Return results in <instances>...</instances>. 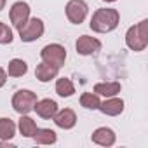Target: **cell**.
I'll return each mask as SVG.
<instances>
[{"mask_svg":"<svg viewBox=\"0 0 148 148\" xmlns=\"http://www.w3.org/2000/svg\"><path fill=\"white\" fill-rule=\"evenodd\" d=\"M119 21H120L119 11L106 7V9H98L92 14L89 26L96 33H108V32H113L119 26Z\"/></svg>","mask_w":148,"mask_h":148,"instance_id":"1","label":"cell"},{"mask_svg":"<svg viewBox=\"0 0 148 148\" xmlns=\"http://www.w3.org/2000/svg\"><path fill=\"white\" fill-rule=\"evenodd\" d=\"M146 25H148V21L143 19V21H139L138 25H134V26H131V28L127 30V33H125V44H127V47H129L131 51L141 52V51H145V47L148 45Z\"/></svg>","mask_w":148,"mask_h":148,"instance_id":"2","label":"cell"},{"mask_svg":"<svg viewBox=\"0 0 148 148\" xmlns=\"http://www.w3.org/2000/svg\"><path fill=\"white\" fill-rule=\"evenodd\" d=\"M35 103H37V94L28 89H19L12 96V108L19 115H28L33 110Z\"/></svg>","mask_w":148,"mask_h":148,"instance_id":"3","label":"cell"},{"mask_svg":"<svg viewBox=\"0 0 148 148\" xmlns=\"http://www.w3.org/2000/svg\"><path fill=\"white\" fill-rule=\"evenodd\" d=\"M44 21L38 18H32L28 19L18 32H19V38L21 42H35L44 35Z\"/></svg>","mask_w":148,"mask_h":148,"instance_id":"4","label":"cell"},{"mask_svg":"<svg viewBox=\"0 0 148 148\" xmlns=\"http://www.w3.org/2000/svg\"><path fill=\"white\" fill-rule=\"evenodd\" d=\"M40 58H42V61L61 68L64 64V59H66V49L59 44H49L40 51Z\"/></svg>","mask_w":148,"mask_h":148,"instance_id":"5","label":"cell"},{"mask_svg":"<svg viewBox=\"0 0 148 148\" xmlns=\"http://www.w3.org/2000/svg\"><path fill=\"white\" fill-rule=\"evenodd\" d=\"M87 12H89V7L84 0H70L66 4V18L73 25H80L87 18Z\"/></svg>","mask_w":148,"mask_h":148,"instance_id":"6","label":"cell"},{"mask_svg":"<svg viewBox=\"0 0 148 148\" xmlns=\"http://www.w3.org/2000/svg\"><path fill=\"white\" fill-rule=\"evenodd\" d=\"M9 18H11L12 26L16 30H19L30 19V5L26 2H16V4H12L11 12H9Z\"/></svg>","mask_w":148,"mask_h":148,"instance_id":"7","label":"cell"},{"mask_svg":"<svg viewBox=\"0 0 148 148\" xmlns=\"http://www.w3.org/2000/svg\"><path fill=\"white\" fill-rule=\"evenodd\" d=\"M75 47H77V52L79 54H82V56H92L98 51H101V42L98 38H94V37L82 35V37H79Z\"/></svg>","mask_w":148,"mask_h":148,"instance_id":"8","label":"cell"},{"mask_svg":"<svg viewBox=\"0 0 148 148\" xmlns=\"http://www.w3.org/2000/svg\"><path fill=\"white\" fill-rule=\"evenodd\" d=\"M54 119V124L61 129H71L75 127L77 124V115L71 108H63V110H58L56 115L52 117Z\"/></svg>","mask_w":148,"mask_h":148,"instance_id":"9","label":"cell"},{"mask_svg":"<svg viewBox=\"0 0 148 148\" xmlns=\"http://www.w3.org/2000/svg\"><path fill=\"white\" fill-rule=\"evenodd\" d=\"M98 110H101V113H105L108 117H117L124 112V101L117 96H112V98H106V101L99 103Z\"/></svg>","mask_w":148,"mask_h":148,"instance_id":"10","label":"cell"},{"mask_svg":"<svg viewBox=\"0 0 148 148\" xmlns=\"http://www.w3.org/2000/svg\"><path fill=\"white\" fill-rule=\"evenodd\" d=\"M33 110L37 112V115L38 117H42V119H52L54 115H56V112H58V103L54 101V99H37V103H35V106H33Z\"/></svg>","mask_w":148,"mask_h":148,"instance_id":"11","label":"cell"},{"mask_svg":"<svg viewBox=\"0 0 148 148\" xmlns=\"http://www.w3.org/2000/svg\"><path fill=\"white\" fill-rule=\"evenodd\" d=\"M58 73H59V68L54 66V64H51V63H45V61H42V63L37 64V68H35V77H37L40 82H49V80L56 79Z\"/></svg>","mask_w":148,"mask_h":148,"instance_id":"12","label":"cell"},{"mask_svg":"<svg viewBox=\"0 0 148 148\" xmlns=\"http://www.w3.org/2000/svg\"><path fill=\"white\" fill-rule=\"evenodd\" d=\"M92 143L99 145V146H112L115 143V132L110 127H98L92 136H91Z\"/></svg>","mask_w":148,"mask_h":148,"instance_id":"13","label":"cell"},{"mask_svg":"<svg viewBox=\"0 0 148 148\" xmlns=\"http://www.w3.org/2000/svg\"><path fill=\"white\" fill-rule=\"evenodd\" d=\"M120 89H122L120 82H98L94 86V92L98 96H105V98L117 96L120 92Z\"/></svg>","mask_w":148,"mask_h":148,"instance_id":"14","label":"cell"},{"mask_svg":"<svg viewBox=\"0 0 148 148\" xmlns=\"http://www.w3.org/2000/svg\"><path fill=\"white\" fill-rule=\"evenodd\" d=\"M18 127H19V132L25 136V138H33V134L37 132V124L32 117L28 115H21L19 117V122H18Z\"/></svg>","mask_w":148,"mask_h":148,"instance_id":"15","label":"cell"},{"mask_svg":"<svg viewBox=\"0 0 148 148\" xmlns=\"http://www.w3.org/2000/svg\"><path fill=\"white\" fill-rule=\"evenodd\" d=\"M16 136V124L7 119V117H2L0 119V139L2 141H9Z\"/></svg>","mask_w":148,"mask_h":148,"instance_id":"16","label":"cell"},{"mask_svg":"<svg viewBox=\"0 0 148 148\" xmlns=\"http://www.w3.org/2000/svg\"><path fill=\"white\" fill-rule=\"evenodd\" d=\"M28 71V64L23 59H11L7 64V75L9 77H23L25 73Z\"/></svg>","mask_w":148,"mask_h":148,"instance_id":"17","label":"cell"},{"mask_svg":"<svg viewBox=\"0 0 148 148\" xmlns=\"http://www.w3.org/2000/svg\"><path fill=\"white\" fill-rule=\"evenodd\" d=\"M33 139L37 145H52L58 141V136L52 129H37V132L33 134Z\"/></svg>","mask_w":148,"mask_h":148,"instance_id":"18","label":"cell"},{"mask_svg":"<svg viewBox=\"0 0 148 148\" xmlns=\"http://www.w3.org/2000/svg\"><path fill=\"white\" fill-rule=\"evenodd\" d=\"M56 92L61 98H70V96L75 94V86H73V82L70 79H66V77L58 79V82H56Z\"/></svg>","mask_w":148,"mask_h":148,"instance_id":"19","label":"cell"},{"mask_svg":"<svg viewBox=\"0 0 148 148\" xmlns=\"http://www.w3.org/2000/svg\"><path fill=\"white\" fill-rule=\"evenodd\" d=\"M99 103L101 101L96 92H82V96H80V105L87 110H98Z\"/></svg>","mask_w":148,"mask_h":148,"instance_id":"20","label":"cell"},{"mask_svg":"<svg viewBox=\"0 0 148 148\" xmlns=\"http://www.w3.org/2000/svg\"><path fill=\"white\" fill-rule=\"evenodd\" d=\"M12 38H14L12 37V30L5 23L0 21V44H11Z\"/></svg>","mask_w":148,"mask_h":148,"instance_id":"21","label":"cell"},{"mask_svg":"<svg viewBox=\"0 0 148 148\" xmlns=\"http://www.w3.org/2000/svg\"><path fill=\"white\" fill-rule=\"evenodd\" d=\"M7 82V71L4 68H0V87H4Z\"/></svg>","mask_w":148,"mask_h":148,"instance_id":"22","label":"cell"},{"mask_svg":"<svg viewBox=\"0 0 148 148\" xmlns=\"http://www.w3.org/2000/svg\"><path fill=\"white\" fill-rule=\"evenodd\" d=\"M5 7V0H0V11H2Z\"/></svg>","mask_w":148,"mask_h":148,"instance_id":"23","label":"cell"},{"mask_svg":"<svg viewBox=\"0 0 148 148\" xmlns=\"http://www.w3.org/2000/svg\"><path fill=\"white\" fill-rule=\"evenodd\" d=\"M103 2H115V0H103Z\"/></svg>","mask_w":148,"mask_h":148,"instance_id":"24","label":"cell"}]
</instances>
